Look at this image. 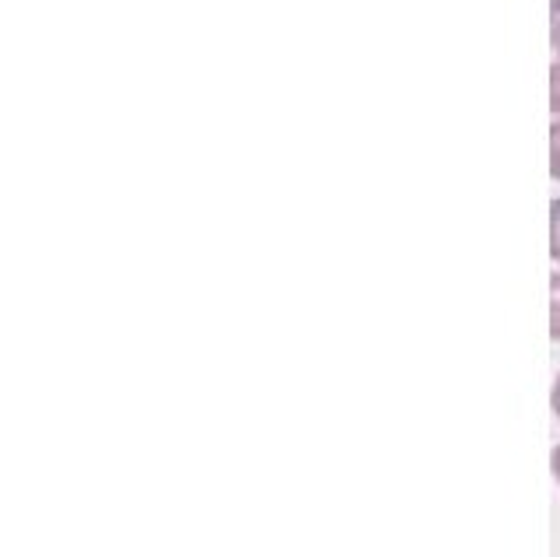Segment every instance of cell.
<instances>
[{
    "label": "cell",
    "mask_w": 560,
    "mask_h": 557,
    "mask_svg": "<svg viewBox=\"0 0 560 557\" xmlns=\"http://www.w3.org/2000/svg\"><path fill=\"white\" fill-rule=\"evenodd\" d=\"M550 179L560 183V119L550 124Z\"/></svg>",
    "instance_id": "cell-3"
},
{
    "label": "cell",
    "mask_w": 560,
    "mask_h": 557,
    "mask_svg": "<svg viewBox=\"0 0 560 557\" xmlns=\"http://www.w3.org/2000/svg\"><path fill=\"white\" fill-rule=\"evenodd\" d=\"M550 337L560 340V270L550 274Z\"/></svg>",
    "instance_id": "cell-1"
},
{
    "label": "cell",
    "mask_w": 560,
    "mask_h": 557,
    "mask_svg": "<svg viewBox=\"0 0 560 557\" xmlns=\"http://www.w3.org/2000/svg\"><path fill=\"white\" fill-rule=\"evenodd\" d=\"M550 43H553V54L560 57V25H557V28H550Z\"/></svg>",
    "instance_id": "cell-7"
},
{
    "label": "cell",
    "mask_w": 560,
    "mask_h": 557,
    "mask_svg": "<svg viewBox=\"0 0 560 557\" xmlns=\"http://www.w3.org/2000/svg\"><path fill=\"white\" fill-rule=\"evenodd\" d=\"M550 8H553V22H550V28H557V25H560V0H550Z\"/></svg>",
    "instance_id": "cell-8"
},
{
    "label": "cell",
    "mask_w": 560,
    "mask_h": 557,
    "mask_svg": "<svg viewBox=\"0 0 560 557\" xmlns=\"http://www.w3.org/2000/svg\"><path fill=\"white\" fill-rule=\"evenodd\" d=\"M550 113L553 119H560V57L550 67Z\"/></svg>",
    "instance_id": "cell-4"
},
{
    "label": "cell",
    "mask_w": 560,
    "mask_h": 557,
    "mask_svg": "<svg viewBox=\"0 0 560 557\" xmlns=\"http://www.w3.org/2000/svg\"><path fill=\"white\" fill-rule=\"evenodd\" d=\"M550 474H553V480L560 484V442H557L553 452H550Z\"/></svg>",
    "instance_id": "cell-5"
},
{
    "label": "cell",
    "mask_w": 560,
    "mask_h": 557,
    "mask_svg": "<svg viewBox=\"0 0 560 557\" xmlns=\"http://www.w3.org/2000/svg\"><path fill=\"white\" fill-rule=\"evenodd\" d=\"M550 407H553V414H557V421H560V375H557V382H553V390H550Z\"/></svg>",
    "instance_id": "cell-6"
},
{
    "label": "cell",
    "mask_w": 560,
    "mask_h": 557,
    "mask_svg": "<svg viewBox=\"0 0 560 557\" xmlns=\"http://www.w3.org/2000/svg\"><path fill=\"white\" fill-rule=\"evenodd\" d=\"M550 256L560 264V197L550 200Z\"/></svg>",
    "instance_id": "cell-2"
}]
</instances>
